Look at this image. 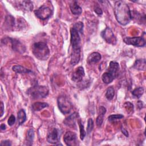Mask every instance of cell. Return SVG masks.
<instances>
[{"label": "cell", "mask_w": 146, "mask_h": 146, "mask_svg": "<svg viewBox=\"0 0 146 146\" xmlns=\"http://www.w3.org/2000/svg\"><path fill=\"white\" fill-rule=\"evenodd\" d=\"M0 145L1 146H10L11 143L9 140H4L1 141Z\"/></svg>", "instance_id": "obj_35"}, {"label": "cell", "mask_w": 146, "mask_h": 146, "mask_svg": "<svg viewBox=\"0 0 146 146\" xmlns=\"http://www.w3.org/2000/svg\"><path fill=\"white\" fill-rule=\"evenodd\" d=\"M101 59V55L97 52H94L89 55L87 58V63L88 64H95L99 62Z\"/></svg>", "instance_id": "obj_16"}, {"label": "cell", "mask_w": 146, "mask_h": 146, "mask_svg": "<svg viewBox=\"0 0 146 146\" xmlns=\"http://www.w3.org/2000/svg\"><path fill=\"white\" fill-rule=\"evenodd\" d=\"M59 132L56 128H53L48 133L47 136V141L51 144H56L59 142Z\"/></svg>", "instance_id": "obj_10"}, {"label": "cell", "mask_w": 146, "mask_h": 146, "mask_svg": "<svg viewBox=\"0 0 146 146\" xmlns=\"http://www.w3.org/2000/svg\"><path fill=\"white\" fill-rule=\"evenodd\" d=\"M20 6L26 11H31L33 9V3L30 1H23L20 2Z\"/></svg>", "instance_id": "obj_20"}, {"label": "cell", "mask_w": 146, "mask_h": 146, "mask_svg": "<svg viewBox=\"0 0 146 146\" xmlns=\"http://www.w3.org/2000/svg\"><path fill=\"white\" fill-rule=\"evenodd\" d=\"M114 95H115L114 88L112 86L109 87L107 88V91H106V98L108 100H112L113 98Z\"/></svg>", "instance_id": "obj_26"}, {"label": "cell", "mask_w": 146, "mask_h": 146, "mask_svg": "<svg viewBox=\"0 0 146 146\" xmlns=\"http://www.w3.org/2000/svg\"><path fill=\"white\" fill-rule=\"evenodd\" d=\"M4 112V106L3 102H1V117L2 116Z\"/></svg>", "instance_id": "obj_36"}, {"label": "cell", "mask_w": 146, "mask_h": 146, "mask_svg": "<svg viewBox=\"0 0 146 146\" xmlns=\"http://www.w3.org/2000/svg\"><path fill=\"white\" fill-rule=\"evenodd\" d=\"M133 67L138 70L144 71L145 70V60L144 59H137Z\"/></svg>", "instance_id": "obj_18"}, {"label": "cell", "mask_w": 146, "mask_h": 146, "mask_svg": "<svg viewBox=\"0 0 146 146\" xmlns=\"http://www.w3.org/2000/svg\"><path fill=\"white\" fill-rule=\"evenodd\" d=\"M123 41L127 44L132 45L136 47H144L145 45V39L141 36L126 37L124 38Z\"/></svg>", "instance_id": "obj_6"}, {"label": "cell", "mask_w": 146, "mask_h": 146, "mask_svg": "<svg viewBox=\"0 0 146 146\" xmlns=\"http://www.w3.org/2000/svg\"><path fill=\"white\" fill-rule=\"evenodd\" d=\"M32 51L34 56L40 60H47L50 55V50L47 44L43 42L35 43L32 46Z\"/></svg>", "instance_id": "obj_2"}, {"label": "cell", "mask_w": 146, "mask_h": 146, "mask_svg": "<svg viewBox=\"0 0 146 146\" xmlns=\"http://www.w3.org/2000/svg\"><path fill=\"white\" fill-rule=\"evenodd\" d=\"M52 13V10L50 7L43 5L34 11L35 15L41 20H46L49 18Z\"/></svg>", "instance_id": "obj_5"}, {"label": "cell", "mask_w": 146, "mask_h": 146, "mask_svg": "<svg viewBox=\"0 0 146 146\" xmlns=\"http://www.w3.org/2000/svg\"><path fill=\"white\" fill-rule=\"evenodd\" d=\"M18 123L19 125H22L26 120V115L24 110L21 109L18 112L17 115Z\"/></svg>", "instance_id": "obj_23"}, {"label": "cell", "mask_w": 146, "mask_h": 146, "mask_svg": "<svg viewBox=\"0 0 146 146\" xmlns=\"http://www.w3.org/2000/svg\"><path fill=\"white\" fill-rule=\"evenodd\" d=\"M71 44L72 48H80V38L79 32L72 27L70 30Z\"/></svg>", "instance_id": "obj_9"}, {"label": "cell", "mask_w": 146, "mask_h": 146, "mask_svg": "<svg viewBox=\"0 0 146 146\" xmlns=\"http://www.w3.org/2000/svg\"><path fill=\"white\" fill-rule=\"evenodd\" d=\"M144 93V88L141 87H139L136 88H135L132 92V94L133 96H135L136 98H140Z\"/></svg>", "instance_id": "obj_25"}, {"label": "cell", "mask_w": 146, "mask_h": 146, "mask_svg": "<svg viewBox=\"0 0 146 146\" xmlns=\"http://www.w3.org/2000/svg\"><path fill=\"white\" fill-rule=\"evenodd\" d=\"M63 140L65 144L68 146H75L78 144L76 134L72 131H67L64 135Z\"/></svg>", "instance_id": "obj_7"}, {"label": "cell", "mask_w": 146, "mask_h": 146, "mask_svg": "<svg viewBox=\"0 0 146 146\" xmlns=\"http://www.w3.org/2000/svg\"><path fill=\"white\" fill-rule=\"evenodd\" d=\"M124 107L128 113H131L133 112V105L130 102H125L124 104Z\"/></svg>", "instance_id": "obj_29"}, {"label": "cell", "mask_w": 146, "mask_h": 146, "mask_svg": "<svg viewBox=\"0 0 146 146\" xmlns=\"http://www.w3.org/2000/svg\"><path fill=\"white\" fill-rule=\"evenodd\" d=\"M48 88L46 86L35 84L28 90V94L33 99L43 98L48 94Z\"/></svg>", "instance_id": "obj_3"}, {"label": "cell", "mask_w": 146, "mask_h": 146, "mask_svg": "<svg viewBox=\"0 0 146 146\" xmlns=\"http://www.w3.org/2000/svg\"><path fill=\"white\" fill-rule=\"evenodd\" d=\"M9 40L11 42L12 48L14 50L21 53H23L25 52V47L19 40L12 38H9Z\"/></svg>", "instance_id": "obj_14"}, {"label": "cell", "mask_w": 146, "mask_h": 146, "mask_svg": "<svg viewBox=\"0 0 146 146\" xmlns=\"http://www.w3.org/2000/svg\"><path fill=\"white\" fill-rule=\"evenodd\" d=\"M12 70L18 74H25V73H31L32 71L23 66H14L12 67Z\"/></svg>", "instance_id": "obj_21"}, {"label": "cell", "mask_w": 146, "mask_h": 146, "mask_svg": "<svg viewBox=\"0 0 146 146\" xmlns=\"http://www.w3.org/2000/svg\"><path fill=\"white\" fill-rule=\"evenodd\" d=\"M1 129L2 130H5L6 129V125L5 124H2L1 125Z\"/></svg>", "instance_id": "obj_39"}, {"label": "cell", "mask_w": 146, "mask_h": 146, "mask_svg": "<svg viewBox=\"0 0 146 146\" xmlns=\"http://www.w3.org/2000/svg\"><path fill=\"white\" fill-rule=\"evenodd\" d=\"M104 115V114L99 113V115L96 119V125L98 127H100L102 125L103 121Z\"/></svg>", "instance_id": "obj_32"}, {"label": "cell", "mask_w": 146, "mask_h": 146, "mask_svg": "<svg viewBox=\"0 0 146 146\" xmlns=\"http://www.w3.org/2000/svg\"><path fill=\"white\" fill-rule=\"evenodd\" d=\"M80 59V48H72L71 53V65H76L78 64Z\"/></svg>", "instance_id": "obj_13"}, {"label": "cell", "mask_w": 146, "mask_h": 146, "mask_svg": "<svg viewBox=\"0 0 146 146\" xmlns=\"http://www.w3.org/2000/svg\"><path fill=\"white\" fill-rule=\"evenodd\" d=\"M102 79L103 82L106 83V84H109L110 83H111L114 79H115V77L111 75L110 73H109L108 72H104L102 76Z\"/></svg>", "instance_id": "obj_22"}, {"label": "cell", "mask_w": 146, "mask_h": 146, "mask_svg": "<svg viewBox=\"0 0 146 146\" xmlns=\"http://www.w3.org/2000/svg\"><path fill=\"white\" fill-rule=\"evenodd\" d=\"M74 29H75L76 30H77L79 33L82 34L83 30V23L82 22H78L74 24L73 27Z\"/></svg>", "instance_id": "obj_28"}, {"label": "cell", "mask_w": 146, "mask_h": 146, "mask_svg": "<svg viewBox=\"0 0 146 146\" xmlns=\"http://www.w3.org/2000/svg\"><path fill=\"white\" fill-rule=\"evenodd\" d=\"M114 13L117 21L121 25H126L132 19L131 11L128 5L122 1L115 3Z\"/></svg>", "instance_id": "obj_1"}, {"label": "cell", "mask_w": 146, "mask_h": 146, "mask_svg": "<svg viewBox=\"0 0 146 146\" xmlns=\"http://www.w3.org/2000/svg\"><path fill=\"white\" fill-rule=\"evenodd\" d=\"M124 117L123 115L121 114H116V115H111L108 116V119L110 121H115L117 120H119L122 119Z\"/></svg>", "instance_id": "obj_30"}, {"label": "cell", "mask_w": 146, "mask_h": 146, "mask_svg": "<svg viewBox=\"0 0 146 146\" xmlns=\"http://www.w3.org/2000/svg\"><path fill=\"white\" fill-rule=\"evenodd\" d=\"M87 132L88 134H90L93 129L94 128V121L92 119L89 118L87 122Z\"/></svg>", "instance_id": "obj_31"}, {"label": "cell", "mask_w": 146, "mask_h": 146, "mask_svg": "<svg viewBox=\"0 0 146 146\" xmlns=\"http://www.w3.org/2000/svg\"><path fill=\"white\" fill-rule=\"evenodd\" d=\"M102 38L105 40L106 42L111 44H115L116 43V38L113 33L112 30L107 27L101 33Z\"/></svg>", "instance_id": "obj_8"}, {"label": "cell", "mask_w": 146, "mask_h": 146, "mask_svg": "<svg viewBox=\"0 0 146 146\" xmlns=\"http://www.w3.org/2000/svg\"><path fill=\"white\" fill-rule=\"evenodd\" d=\"M15 122V117L13 115H11L9 117V118L7 120V123L10 126H12L14 124Z\"/></svg>", "instance_id": "obj_33"}, {"label": "cell", "mask_w": 146, "mask_h": 146, "mask_svg": "<svg viewBox=\"0 0 146 146\" xmlns=\"http://www.w3.org/2000/svg\"><path fill=\"white\" fill-rule=\"evenodd\" d=\"M58 106L60 112L63 114H67L70 113L72 104L70 101L65 96H60L57 99Z\"/></svg>", "instance_id": "obj_4"}, {"label": "cell", "mask_w": 146, "mask_h": 146, "mask_svg": "<svg viewBox=\"0 0 146 146\" xmlns=\"http://www.w3.org/2000/svg\"><path fill=\"white\" fill-rule=\"evenodd\" d=\"M78 124H79V129H80V139L82 140H83L84 139L85 136H86V131L84 130V125L82 123V120L80 119H79L78 121Z\"/></svg>", "instance_id": "obj_27"}, {"label": "cell", "mask_w": 146, "mask_h": 146, "mask_svg": "<svg viewBox=\"0 0 146 146\" xmlns=\"http://www.w3.org/2000/svg\"><path fill=\"white\" fill-rule=\"evenodd\" d=\"M48 106V104L44 102H35L32 104V110L34 111H39Z\"/></svg>", "instance_id": "obj_19"}, {"label": "cell", "mask_w": 146, "mask_h": 146, "mask_svg": "<svg viewBox=\"0 0 146 146\" xmlns=\"http://www.w3.org/2000/svg\"><path fill=\"white\" fill-rule=\"evenodd\" d=\"M94 11L98 15H102L103 14V11L98 6H96V7H95L94 9Z\"/></svg>", "instance_id": "obj_34"}, {"label": "cell", "mask_w": 146, "mask_h": 146, "mask_svg": "<svg viewBox=\"0 0 146 146\" xmlns=\"http://www.w3.org/2000/svg\"><path fill=\"white\" fill-rule=\"evenodd\" d=\"M121 132H122V133L125 136H127V137H128V131L126 130V129H125L124 128H121Z\"/></svg>", "instance_id": "obj_38"}, {"label": "cell", "mask_w": 146, "mask_h": 146, "mask_svg": "<svg viewBox=\"0 0 146 146\" xmlns=\"http://www.w3.org/2000/svg\"><path fill=\"white\" fill-rule=\"evenodd\" d=\"M119 64L117 62L111 61L110 63V65L107 69V72L112 75L115 78H116L119 74Z\"/></svg>", "instance_id": "obj_15"}, {"label": "cell", "mask_w": 146, "mask_h": 146, "mask_svg": "<svg viewBox=\"0 0 146 146\" xmlns=\"http://www.w3.org/2000/svg\"><path fill=\"white\" fill-rule=\"evenodd\" d=\"M79 117V113L76 112H74L67 117L64 121L63 123L65 125L70 127H75L76 119Z\"/></svg>", "instance_id": "obj_12"}, {"label": "cell", "mask_w": 146, "mask_h": 146, "mask_svg": "<svg viewBox=\"0 0 146 146\" xmlns=\"http://www.w3.org/2000/svg\"><path fill=\"white\" fill-rule=\"evenodd\" d=\"M34 138V131L33 129H30L27 131L26 134V142L27 145H31Z\"/></svg>", "instance_id": "obj_24"}, {"label": "cell", "mask_w": 146, "mask_h": 146, "mask_svg": "<svg viewBox=\"0 0 146 146\" xmlns=\"http://www.w3.org/2000/svg\"><path fill=\"white\" fill-rule=\"evenodd\" d=\"M84 76V70L83 67H78L72 74V80L75 82H80Z\"/></svg>", "instance_id": "obj_11"}, {"label": "cell", "mask_w": 146, "mask_h": 146, "mask_svg": "<svg viewBox=\"0 0 146 146\" xmlns=\"http://www.w3.org/2000/svg\"><path fill=\"white\" fill-rule=\"evenodd\" d=\"M137 107L139 109H141L143 107V103L141 101H138L137 103Z\"/></svg>", "instance_id": "obj_37"}, {"label": "cell", "mask_w": 146, "mask_h": 146, "mask_svg": "<svg viewBox=\"0 0 146 146\" xmlns=\"http://www.w3.org/2000/svg\"><path fill=\"white\" fill-rule=\"evenodd\" d=\"M70 8L71 13L74 15H78L82 13V9L78 5L76 2H74L70 5Z\"/></svg>", "instance_id": "obj_17"}]
</instances>
